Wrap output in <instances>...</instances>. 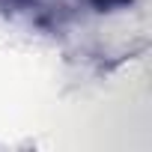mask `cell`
Wrapping results in <instances>:
<instances>
[{
	"label": "cell",
	"mask_w": 152,
	"mask_h": 152,
	"mask_svg": "<svg viewBox=\"0 0 152 152\" xmlns=\"http://www.w3.org/2000/svg\"><path fill=\"white\" fill-rule=\"evenodd\" d=\"M93 6H99V9H116V6H125V3H131V0H90Z\"/></svg>",
	"instance_id": "1"
},
{
	"label": "cell",
	"mask_w": 152,
	"mask_h": 152,
	"mask_svg": "<svg viewBox=\"0 0 152 152\" xmlns=\"http://www.w3.org/2000/svg\"><path fill=\"white\" fill-rule=\"evenodd\" d=\"M12 3H27V0H12Z\"/></svg>",
	"instance_id": "2"
}]
</instances>
